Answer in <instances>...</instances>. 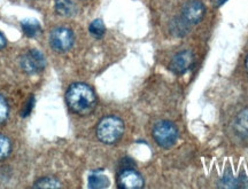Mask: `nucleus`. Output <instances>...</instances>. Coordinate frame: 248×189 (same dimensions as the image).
<instances>
[{"instance_id":"12","label":"nucleus","mask_w":248,"mask_h":189,"mask_svg":"<svg viewBox=\"0 0 248 189\" xmlns=\"http://www.w3.org/2000/svg\"><path fill=\"white\" fill-rule=\"evenodd\" d=\"M109 185V181L105 175L93 173L89 178V187L90 188H106Z\"/></svg>"},{"instance_id":"4","label":"nucleus","mask_w":248,"mask_h":189,"mask_svg":"<svg viewBox=\"0 0 248 189\" xmlns=\"http://www.w3.org/2000/svg\"><path fill=\"white\" fill-rule=\"evenodd\" d=\"M51 46L58 52H66L71 48L74 44V35L71 30L60 27L54 29L49 36Z\"/></svg>"},{"instance_id":"18","label":"nucleus","mask_w":248,"mask_h":189,"mask_svg":"<svg viewBox=\"0 0 248 189\" xmlns=\"http://www.w3.org/2000/svg\"><path fill=\"white\" fill-rule=\"evenodd\" d=\"M225 1H226V0H214V4H215V6H217V7H218V6H221V5L224 4Z\"/></svg>"},{"instance_id":"14","label":"nucleus","mask_w":248,"mask_h":189,"mask_svg":"<svg viewBox=\"0 0 248 189\" xmlns=\"http://www.w3.org/2000/svg\"><path fill=\"white\" fill-rule=\"evenodd\" d=\"M35 188H61V185L55 180V179L52 178H44L40 179L33 185Z\"/></svg>"},{"instance_id":"15","label":"nucleus","mask_w":248,"mask_h":189,"mask_svg":"<svg viewBox=\"0 0 248 189\" xmlns=\"http://www.w3.org/2000/svg\"><path fill=\"white\" fill-rule=\"evenodd\" d=\"M11 141L4 135L0 134V160H4L11 153Z\"/></svg>"},{"instance_id":"2","label":"nucleus","mask_w":248,"mask_h":189,"mask_svg":"<svg viewBox=\"0 0 248 189\" xmlns=\"http://www.w3.org/2000/svg\"><path fill=\"white\" fill-rule=\"evenodd\" d=\"M124 132L123 122L115 116L105 117L100 120L97 128V135L99 140L104 144H115L121 139Z\"/></svg>"},{"instance_id":"13","label":"nucleus","mask_w":248,"mask_h":189,"mask_svg":"<svg viewBox=\"0 0 248 189\" xmlns=\"http://www.w3.org/2000/svg\"><path fill=\"white\" fill-rule=\"evenodd\" d=\"M90 33L95 38H101L105 33V24L101 20H94L89 27Z\"/></svg>"},{"instance_id":"3","label":"nucleus","mask_w":248,"mask_h":189,"mask_svg":"<svg viewBox=\"0 0 248 189\" xmlns=\"http://www.w3.org/2000/svg\"><path fill=\"white\" fill-rule=\"evenodd\" d=\"M153 138L163 148L171 147L178 140V131L172 123L162 120L154 126Z\"/></svg>"},{"instance_id":"5","label":"nucleus","mask_w":248,"mask_h":189,"mask_svg":"<svg viewBox=\"0 0 248 189\" xmlns=\"http://www.w3.org/2000/svg\"><path fill=\"white\" fill-rule=\"evenodd\" d=\"M21 66L28 73H40L45 68V58L38 51H30L21 58Z\"/></svg>"},{"instance_id":"10","label":"nucleus","mask_w":248,"mask_h":189,"mask_svg":"<svg viewBox=\"0 0 248 189\" xmlns=\"http://www.w3.org/2000/svg\"><path fill=\"white\" fill-rule=\"evenodd\" d=\"M234 128L243 136H248V108L241 111L235 119Z\"/></svg>"},{"instance_id":"1","label":"nucleus","mask_w":248,"mask_h":189,"mask_svg":"<svg viewBox=\"0 0 248 189\" xmlns=\"http://www.w3.org/2000/svg\"><path fill=\"white\" fill-rule=\"evenodd\" d=\"M67 103L73 111L78 115H88L94 110L97 97L93 89L85 84H74L68 89Z\"/></svg>"},{"instance_id":"7","label":"nucleus","mask_w":248,"mask_h":189,"mask_svg":"<svg viewBox=\"0 0 248 189\" xmlns=\"http://www.w3.org/2000/svg\"><path fill=\"white\" fill-rule=\"evenodd\" d=\"M194 61L193 54L190 51H183L179 52L172 58L171 62H170V70L172 73H177V75H183L192 67Z\"/></svg>"},{"instance_id":"8","label":"nucleus","mask_w":248,"mask_h":189,"mask_svg":"<svg viewBox=\"0 0 248 189\" xmlns=\"http://www.w3.org/2000/svg\"><path fill=\"white\" fill-rule=\"evenodd\" d=\"M144 186V180L138 172L132 169H124L119 175V187L123 189H139Z\"/></svg>"},{"instance_id":"17","label":"nucleus","mask_w":248,"mask_h":189,"mask_svg":"<svg viewBox=\"0 0 248 189\" xmlns=\"http://www.w3.org/2000/svg\"><path fill=\"white\" fill-rule=\"evenodd\" d=\"M5 46H6V39L5 37L1 35V32H0V49L4 48Z\"/></svg>"},{"instance_id":"6","label":"nucleus","mask_w":248,"mask_h":189,"mask_svg":"<svg viewBox=\"0 0 248 189\" xmlns=\"http://www.w3.org/2000/svg\"><path fill=\"white\" fill-rule=\"evenodd\" d=\"M204 13H206V7L200 0H191L186 2L182 11L183 18L187 23L200 22L204 16Z\"/></svg>"},{"instance_id":"16","label":"nucleus","mask_w":248,"mask_h":189,"mask_svg":"<svg viewBox=\"0 0 248 189\" xmlns=\"http://www.w3.org/2000/svg\"><path fill=\"white\" fill-rule=\"evenodd\" d=\"M8 116V106L7 102L0 95V124L4 123Z\"/></svg>"},{"instance_id":"11","label":"nucleus","mask_w":248,"mask_h":189,"mask_svg":"<svg viewBox=\"0 0 248 189\" xmlns=\"http://www.w3.org/2000/svg\"><path fill=\"white\" fill-rule=\"evenodd\" d=\"M21 26H22L24 35L27 37H30V38L36 37L40 32V26L36 20H29V18H28V20L22 21Z\"/></svg>"},{"instance_id":"19","label":"nucleus","mask_w":248,"mask_h":189,"mask_svg":"<svg viewBox=\"0 0 248 189\" xmlns=\"http://www.w3.org/2000/svg\"><path fill=\"white\" fill-rule=\"evenodd\" d=\"M246 68H247V70H248V57L246 58Z\"/></svg>"},{"instance_id":"9","label":"nucleus","mask_w":248,"mask_h":189,"mask_svg":"<svg viewBox=\"0 0 248 189\" xmlns=\"http://www.w3.org/2000/svg\"><path fill=\"white\" fill-rule=\"evenodd\" d=\"M55 9L62 16H73L76 7L71 0H55Z\"/></svg>"}]
</instances>
